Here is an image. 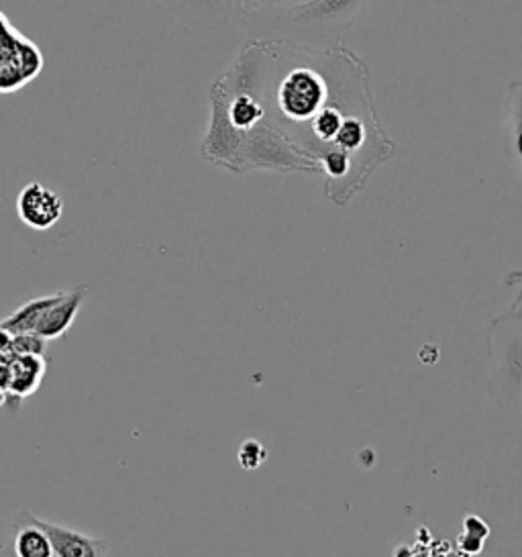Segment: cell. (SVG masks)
Returning a JSON list of instances; mask_svg holds the SVG:
<instances>
[{
    "label": "cell",
    "instance_id": "3",
    "mask_svg": "<svg viewBox=\"0 0 522 557\" xmlns=\"http://www.w3.org/2000/svg\"><path fill=\"white\" fill-rule=\"evenodd\" d=\"M489 396L500 409L521 407L522 398V325L489 323L488 344Z\"/></svg>",
    "mask_w": 522,
    "mask_h": 557
},
{
    "label": "cell",
    "instance_id": "7",
    "mask_svg": "<svg viewBox=\"0 0 522 557\" xmlns=\"http://www.w3.org/2000/svg\"><path fill=\"white\" fill-rule=\"evenodd\" d=\"M33 517H35V523L48 533L53 556L100 557L109 554V545L104 541L98 540V537L86 535V533L74 531V529H67L62 524L51 523V521H46L37 515H33Z\"/></svg>",
    "mask_w": 522,
    "mask_h": 557
},
{
    "label": "cell",
    "instance_id": "5",
    "mask_svg": "<svg viewBox=\"0 0 522 557\" xmlns=\"http://www.w3.org/2000/svg\"><path fill=\"white\" fill-rule=\"evenodd\" d=\"M41 53L0 13V92H13L41 72Z\"/></svg>",
    "mask_w": 522,
    "mask_h": 557
},
{
    "label": "cell",
    "instance_id": "2",
    "mask_svg": "<svg viewBox=\"0 0 522 557\" xmlns=\"http://www.w3.org/2000/svg\"><path fill=\"white\" fill-rule=\"evenodd\" d=\"M380 0H307L298 7L245 15L253 39H276L302 48H333Z\"/></svg>",
    "mask_w": 522,
    "mask_h": 557
},
{
    "label": "cell",
    "instance_id": "11",
    "mask_svg": "<svg viewBox=\"0 0 522 557\" xmlns=\"http://www.w3.org/2000/svg\"><path fill=\"white\" fill-rule=\"evenodd\" d=\"M64 295V290L60 293H53V295L39 296V298H33L29 302H25L23 307H18L15 312H11L9 317H4L0 321V327L7 329L9 333H29L35 331L39 319L44 317V312L48 311L49 307Z\"/></svg>",
    "mask_w": 522,
    "mask_h": 557
},
{
    "label": "cell",
    "instance_id": "6",
    "mask_svg": "<svg viewBox=\"0 0 522 557\" xmlns=\"http://www.w3.org/2000/svg\"><path fill=\"white\" fill-rule=\"evenodd\" d=\"M64 200L41 182H29L16 197V216L33 231H49L60 223Z\"/></svg>",
    "mask_w": 522,
    "mask_h": 557
},
{
    "label": "cell",
    "instance_id": "1",
    "mask_svg": "<svg viewBox=\"0 0 522 557\" xmlns=\"http://www.w3.org/2000/svg\"><path fill=\"white\" fill-rule=\"evenodd\" d=\"M261 41L268 119L319 165L325 197L345 207L394 156L375 113L370 70L343 44L319 50Z\"/></svg>",
    "mask_w": 522,
    "mask_h": 557
},
{
    "label": "cell",
    "instance_id": "16",
    "mask_svg": "<svg viewBox=\"0 0 522 557\" xmlns=\"http://www.w3.org/2000/svg\"><path fill=\"white\" fill-rule=\"evenodd\" d=\"M505 321H512V323H521L522 325V286L519 295L514 296V300L506 307L505 311L492 319V323H505Z\"/></svg>",
    "mask_w": 522,
    "mask_h": 557
},
{
    "label": "cell",
    "instance_id": "12",
    "mask_svg": "<svg viewBox=\"0 0 522 557\" xmlns=\"http://www.w3.org/2000/svg\"><path fill=\"white\" fill-rule=\"evenodd\" d=\"M506 119H508V151L512 156V162L522 170V78L508 86Z\"/></svg>",
    "mask_w": 522,
    "mask_h": 557
},
{
    "label": "cell",
    "instance_id": "19",
    "mask_svg": "<svg viewBox=\"0 0 522 557\" xmlns=\"http://www.w3.org/2000/svg\"><path fill=\"white\" fill-rule=\"evenodd\" d=\"M4 396H7V388L0 384V405L4 403Z\"/></svg>",
    "mask_w": 522,
    "mask_h": 557
},
{
    "label": "cell",
    "instance_id": "15",
    "mask_svg": "<svg viewBox=\"0 0 522 557\" xmlns=\"http://www.w3.org/2000/svg\"><path fill=\"white\" fill-rule=\"evenodd\" d=\"M265 456H268V451L263 449V445L258 440H247L239 447V463L244 470H258Z\"/></svg>",
    "mask_w": 522,
    "mask_h": 557
},
{
    "label": "cell",
    "instance_id": "8",
    "mask_svg": "<svg viewBox=\"0 0 522 557\" xmlns=\"http://www.w3.org/2000/svg\"><path fill=\"white\" fill-rule=\"evenodd\" d=\"M86 296H88V286H76L74 290H64V295L44 312V317L35 327V333L48 342L64 337L74 325V321L78 319V312L82 311Z\"/></svg>",
    "mask_w": 522,
    "mask_h": 557
},
{
    "label": "cell",
    "instance_id": "13",
    "mask_svg": "<svg viewBox=\"0 0 522 557\" xmlns=\"http://www.w3.org/2000/svg\"><path fill=\"white\" fill-rule=\"evenodd\" d=\"M46 351L48 339H44L35 331L13 335V356H46Z\"/></svg>",
    "mask_w": 522,
    "mask_h": 557
},
{
    "label": "cell",
    "instance_id": "9",
    "mask_svg": "<svg viewBox=\"0 0 522 557\" xmlns=\"http://www.w3.org/2000/svg\"><path fill=\"white\" fill-rule=\"evenodd\" d=\"M46 368V356H13L9 361L7 393L15 394L18 398L32 396L39 388Z\"/></svg>",
    "mask_w": 522,
    "mask_h": 557
},
{
    "label": "cell",
    "instance_id": "17",
    "mask_svg": "<svg viewBox=\"0 0 522 557\" xmlns=\"http://www.w3.org/2000/svg\"><path fill=\"white\" fill-rule=\"evenodd\" d=\"M0 356H13V333L0 327Z\"/></svg>",
    "mask_w": 522,
    "mask_h": 557
},
{
    "label": "cell",
    "instance_id": "10",
    "mask_svg": "<svg viewBox=\"0 0 522 557\" xmlns=\"http://www.w3.org/2000/svg\"><path fill=\"white\" fill-rule=\"evenodd\" d=\"M15 535H13V554L18 557H51L53 549L49 543L48 533L35 523L32 512L23 510L15 519Z\"/></svg>",
    "mask_w": 522,
    "mask_h": 557
},
{
    "label": "cell",
    "instance_id": "20",
    "mask_svg": "<svg viewBox=\"0 0 522 557\" xmlns=\"http://www.w3.org/2000/svg\"><path fill=\"white\" fill-rule=\"evenodd\" d=\"M519 409H521V410H522V398H521V407H519Z\"/></svg>",
    "mask_w": 522,
    "mask_h": 557
},
{
    "label": "cell",
    "instance_id": "4",
    "mask_svg": "<svg viewBox=\"0 0 522 557\" xmlns=\"http://www.w3.org/2000/svg\"><path fill=\"white\" fill-rule=\"evenodd\" d=\"M182 29L221 34L244 21L241 0H153Z\"/></svg>",
    "mask_w": 522,
    "mask_h": 557
},
{
    "label": "cell",
    "instance_id": "18",
    "mask_svg": "<svg viewBox=\"0 0 522 557\" xmlns=\"http://www.w3.org/2000/svg\"><path fill=\"white\" fill-rule=\"evenodd\" d=\"M505 286H522V270H512L508 272L505 278Z\"/></svg>",
    "mask_w": 522,
    "mask_h": 557
},
{
    "label": "cell",
    "instance_id": "14",
    "mask_svg": "<svg viewBox=\"0 0 522 557\" xmlns=\"http://www.w3.org/2000/svg\"><path fill=\"white\" fill-rule=\"evenodd\" d=\"M307 0H241L245 15H260V13H276V11H286L298 7Z\"/></svg>",
    "mask_w": 522,
    "mask_h": 557
}]
</instances>
